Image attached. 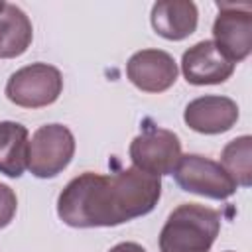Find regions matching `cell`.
<instances>
[{"mask_svg": "<svg viewBox=\"0 0 252 252\" xmlns=\"http://www.w3.org/2000/svg\"><path fill=\"white\" fill-rule=\"evenodd\" d=\"M28 128L18 122H0V173L20 177L28 167Z\"/></svg>", "mask_w": 252, "mask_h": 252, "instance_id": "cell-13", "label": "cell"}, {"mask_svg": "<svg viewBox=\"0 0 252 252\" xmlns=\"http://www.w3.org/2000/svg\"><path fill=\"white\" fill-rule=\"evenodd\" d=\"M220 230V213L197 205L183 203L167 217L159 232L161 252H209Z\"/></svg>", "mask_w": 252, "mask_h": 252, "instance_id": "cell-2", "label": "cell"}, {"mask_svg": "<svg viewBox=\"0 0 252 252\" xmlns=\"http://www.w3.org/2000/svg\"><path fill=\"white\" fill-rule=\"evenodd\" d=\"M185 124L199 134H222L238 120V106L228 96L207 94L191 100L183 112Z\"/></svg>", "mask_w": 252, "mask_h": 252, "instance_id": "cell-10", "label": "cell"}, {"mask_svg": "<svg viewBox=\"0 0 252 252\" xmlns=\"http://www.w3.org/2000/svg\"><path fill=\"white\" fill-rule=\"evenodd\" d=\"M199 12L191 0H159L152 8V26L165 39L179 41L197 30Z\"/></svg>", "mask_w": 252, "mask_h": 252, "instance_id": "cell-11", "label": "cell"}, {"mask_svg": "<svg viewBox=\"0 0 252 252\" xmlns=\"http://www.w3.org/2000/svg\"><path fill=\"white\" fill-rule=\"evenodd\" d=\"M181 71L191 85H219L234 73V63L228 61L213 41L205 39L183 53Z\"/></svg>", "mask_w": 252, "mask_h": 252, "instance_id": "cell-9", "label": "cell"}, {"mask_svg": "<svg viewBox=\"0 0 252 252\" xmlns=\"http://www.w3.org/2000/svg\"><path fill=\"white\" fill-rule=\"evenodd\" d=\"M4 6H6V2H4V0H0V10H2Z\"/></svg>", "mask_w": 252, "mask_h": 252, "instance_id": "cell-17", "label": "cell"}, {"mask_svg": "<svg viewBox=\"0 0 252 252\" xmlns=\"http://www.w3.org/2000/svg\"><path fill=\"white\" fill-rule=\"evenodd\" d=\"M175 59L161 49H142L126 63V75L144 93H163L177 81Z\"/></svg>", "mask_w": 252, "mask_h": 252, "instance_id": "cell-8", "label": "cell"}, {"mask_svg": "<svg viewBox=\"0 0 252 252\" xmlns=\"http://www.w3.org/2000/svg\"><path fill=\"white\" fill-rule=\"evenodd\" d=\"M161 181L138 167L116 173H81L57 199L59 219L75 228L116 226L148 215L159 201Z\"/></svg>", "mask_w": 252, "mask_h": 252, "instance_id": "cell-1", "label": "cell"}, {"mask_svg": "<svg viewBox=\"0 0 252 252\" xmlns=\"http://www.w3.org/2000/svg\"><path fill=\"white\" fill-rule=\"evenodd\" d=\"M16 209H18V199H16V193L0 183V228L8 226L16 215Z\"/></svg>", "mask_w": 252, "mask_h": 252, "instance_id": "cell-15", "label": "cell"}, {"mask_svg": "<svg viewBox=\"0 0 252 252\" xmlns=\"http://www.w3.org/2000/svg\"><path fill=\"white\" fill-rule=\"evenodd\" d=\"M173 177L183 191L219 201L234 195L238 187L219 161L199 154L181 156L173 169Z\"/></svg>", "mask_w": 252, "mask_h": 252, "instance_id": "cell-5", "label": "cell"}, {"mask_svg": "<svg viewBox=\"0 0 252 252\" xmlns=\"http://www.w3.org/2000/svg\"><path fill=\"white\" fill-rule=\"evenodd\" d=\"M108 252H146V250L136 242H120V244L112 246Z\"/></svg>", "mask_w": 252, "mask_h": 252, "instance_id": "cell-16", "label": "cell"}, {"mask_svg": "<svg viewBox=\"0 0 252 252\" xmlns=\"http://www.w3.org/2000/svg\"><path fill=\"white\" fill-rule=\"evenodd\" d=\"M219 16L213 24L217 49L234 65L244 61L252 49V4L217 2Z\"/></svg>", "mask_w": 252, "mask_h": 252, "instance_id": "cell-6", "label": "cell"}, {"mask_svg": "<svg viewBox=\"0 0 252 252\" xmlns=\"http://www.w3.org/2000/svg\"><path fill=\"white\" fill-rule=\"evenodd\" d=\"M252 138L250 136H240L230 140L220 156V165L224 171L232 177L236 185L248 187L252 183Z\"/></svg>", "mask_w": 252, "mask_h": 252, "instance_id": "cell-14", "label": "cell"}, {"mask_svg": "<svg viewBox=\"0 0 252 252\" xmlns=\"http://www.w3.org/2000/svg\"><path fill=\"white\" fill-rule=\"evenodd\" d=\"M181 158V142L177 134L158 126H146L130 144V159L134 167L150 175L173 173Z\"/></svg>", "mask_w": 252, "mask_h": 252, "instance_id": "cell-7", "label": "cell"}, {"mask_svg": "<svg viewBox=\"0 0 252 252\" xmlns=\"http://www.w3.org/2000/svg\"><path fill=\"white\" fill-rule=\"evenodd\" d=\"M63 91V77L57 67L47 63H32L10 75L6 96L22 108H41L53 104Z\"/></svg>", "mask_w": 252, "mask_h": 252, "instance_id": "cell-3", "label": "cell"}, {"mask_svg": "<svg viewBox=\"0 0 252 252\" xmlns=\"http://www.w3.org/2000/svg\"><path fill=\"white\" fill-rule=\"evenodd\" d=\"M75 154V136L63 124L37 128L28 144V169L41 179L59 175Z\"/></svg>", "mask_w": 252, "mask_h": 252, "instance_id": "cell-4", "label": "cell"}, {"mask_svg": "<svg viewBox=\"0 0 252 252\" xmlns=\"http://www.w3.org/2000/svg\"><path fill=\"white\" fill-rule=\"evenodd\" d=\"M33 37V28L24 10L8 4L0 10V59H12L26 53Z\"/></svg>", "mask_w": 252, "mask_h": 252, "instance_id": "cell-12", "label": "cell"}]
</instances>
